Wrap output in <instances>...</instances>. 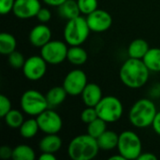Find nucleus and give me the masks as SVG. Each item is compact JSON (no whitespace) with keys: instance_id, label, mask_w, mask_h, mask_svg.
I'll use <instances>...</instances> for the list:
<instances>
[{"instance_id":"393cba45","label":"nucleus","mask_w":160,"mask_h":160,"mask_svg":"<svg viewBox=\"0 0 160 160\" xmlns=\"http://www.w3.org/2000/svg\"><path fill=\"white\" fill-rule=\"evenodd\" d=\"M36 153L27 144H19L13 148L12 160H35Z\"/></svg>"},{"instance_id":"a211bd4d","label":"nucleus","mask_w":160,"mask_h":160,"mask_svg":"<svg viewBox=\"0 0 160 160\" xmlns=\"http://www.w3.org/2000/svg\"><path fill=\"white\" fill-rule=\"evenodd\" d=\"M88 59L87 52L81 46H69L67 60L73 66H82Z\"/></svg>"},{"instance_id":"f257e3e1","label":"nucleus","mask_w":160,"mask_h":160,"mask_svg":"<svg viewBox=\"0 0 160 160\" xmlns=\"http://www.w3.org/2000/svg\"><path fill=\"white\" fill-rule=\"evenodd\" d=\"M150 70L142 59L128 58L121 66L119 76L121 82L130 89L143 87L149 79Z\"/></svg>"},{"instance_id":"72a5a7b5","label":"nucleus","mask_w":160,"mask_h":160,"mask_svg":"<svg viewBox=\"0 0 160 160\" xmlns=\"http://www.w3.org/2000/svg\"><path fill=\"white\" fill-rule=\"evenodd\" d=\"M12 153L13 149H11L8 145H3L0 147V158L4 160L12 158Z\"/></svg>"},{"instance_id":"6e6552de","label":"nucleus","mask_w":160,"mask_h":160,"mask_svg":"<svg viewBox=\"0 0 160 160\" xmlns=\"http://www.w3.org/2000/svg\"><path fill=\"white\" fill-rule=\"evenodd\" d=\"M68 51V48L66 41L51 40L40 48V55L49 65L56 66L67 59Z\"/></svg>"},{"instance_id":"9d476101","label":"nucleus","mask_w":160,"mask_h":160,"mask_svg":"<svg viewBox=\"0 0 160 160\" xmlns=\"http://www.w3.org/2000/svg\"><path fill=\"white\" fill-rule=\"evenodd\" d=\"M39 130L45 134H58L63 128V120L58 112L49 108L37 117Z\"/></svg>"},{"instance_id":"5701e85b","label":"nucleus","mask_w":160,"mask_h":160,"mask_svg":"<svg viewBox=\"0 0 160 160\" xmlns=\"http://www.w3.org/2000/svg\"><path fill=\"white\" fill-rule=\"evenodd\" d=\"M17 40L15 37L7 32L0 34V53L3 55H8L16 51Z\"/></svg>"},{"instance_id":"f8f14e48","label":"nucleus","mask_w":160,"mask_h":160,"mask_svg":"<svg viewBox=\"0 0 160 160\" xmlns=\"http://www.w3.org/2000/svg\"><path fill=\"white\" fill-rule=\"evenodd\" d=\"M88 26L92 32L102 33L107 31L112 24V15L104 9H97L86 16Z\"/></svg>"},{"instance_id":"20e7f679","label":"nucleus","mask_w":160,"mask_h":160,"mask_svg":"<svg viewBox=\"0 0 160 160\" xmlns=\"http://www.w3.org/2000/svg\"><path fill=\"white\" fill-rule=\"evenodd\" d=\"M90 32L86 18L80 15L67 21L63 34L64 40L68 46H81L87 40Z\"/></svg>"},{"instance_id":"bb28decb","label":"nucleus","mask_w":160,"mask_h":160,"mask_svg":"<svg viewBox=\"0 0 160 160\" xmlns=\"http://www.w3.org/2000/svg\"><path fill=\"white\" fill-rule=\"evenodd\" d=\"M107 124L108 123L103 119L98 117L96 120L87 125V133L90 136L98 139L107 130Z\"/></svg>"},{"instance_id":"4be33fe9","label":"nucleus","mask_w":160,"mask_h":160,"mask_svg":"<svg viewBox=\"0 0 160 160\" xmlns=\"http://www.w3.org/2000/svg\"><path fill=\"white\" fill-rule=\"evenodd\" d=\"M142 60L151 72H160V48H150Z\"/></svg>"},{"instance_id":"f704fd0d","label":"nucleus","mask_w":160,"mask_h":160,"mask_svg":"<svg viewBox=\"0 0 160 160\" xmlns=\"http://www.w3.org/2000/svg\"><path fill=\"white\" fill-rule=\"evenodd\" d=\"M152 128L154 129V131L160 136V111L158 112L155 119H154V122H153V125H152Z\"/></svg>"},{"instance_id":"cd10ccee","label":"nucleus","mask_w":160,"mask_h":160,"mask_svg":"<svg viewBox=\"0 0 160 160\" xmlns=\"http://www.w3.org/2000/svg\"><path fill=\"white\" fill-rule=\"evenodd\" d=\"M81 14L89 15L93 11L97 10L98 8V0H77Z\"/></svg>"},{"instance_id":"a878e982","label":"nucleus","mask_w":160,"mask_h":160,"mask_svg":"<svg viewBox=\"0 0 160 160\" xmlns=\"http://www.w3.org/2000/svg\"><path fill=\"white\" fill-rule=\"evenodd\" d=\"M22 112L19 110L13 109L9 111L3 118L6 125L11 128H20V127L24 122V116Z\"/></svg>"},{"instance_id":"c756f323","label":"nucleus","mask_w":160,"mask_h":160,"mask_svg":"<svg viewBox=\"0 0 160 160\" xmlns=\"http://www.w3.org/2000/svg\"><path fill=\"white\" fill-rule=\"evenodd\" d=\"M80 117H81V120L82 123L88 125L89 123L96 120L98 117V112H97V110L95 107H87L81 112Z\"/></svg>"},{"instance_id":"2f4dec72","label":"nucleus","mask_w":160,"mask_h":160,"mask_svg":"<svg viewBox=\"0 0 160 160\" xmlns=\"http://www.w3.org/2000/svg\"><path fill=\"white\" fill-rule=\"evenodd\" d=\"M15 0H0V13L7 15L12 12L14 8Z\"/></svg>"},{"instance_id":"0eeeda50","label":"nucleus","mask_w":160,"mask_h":160,"mask_svg":"<svg viewBox=\"0 0 160 160\" xmlns=\"http://www.w3.org/2000/svg\"><path fill=\"white\" fill-rule=\"evenodd\" d=\"M95 108L98 117L107 123L117 122L121 119L124 112V107L121 100L113 96L103 97Z\"/></svg>"},{"instance_id":"7ed1b4c3","label":"nucleus","mask_w":160,"mask_h":160,"mask_svg":"<svg viewBox=\"0 0 160 160\" xmlns=\"http://www.w3.org/2000/svg\"><path fill=\"white\" fill-rule=\"evenodd\" d=\"M157 113L158 109L153 100L141 98L130 108L128 118L133 127L137 128H146L152 127Z\"/></svg>"},{"instance_id":"423d86ee","label":"nucleus","mask_w":160,"mask_h":160,"mask_svg":"<svg viewBox=\"0 0 160 160\" xmlns=\"http://www.w3.org/2000/svg\"><path fill=\"white\" fill-rule=\"evenodd\" d=\"M117 149L118 153L127 160L138 159L142 153V140L134 131L125 130L119 135Z\"/></svg>"},{"instance_id":"2eb2a0df","label":"nucleus","mask_w":160,"mask_h":160,"mask_svg":"<svg viewBox=\"0 0 160 160\" xmlns=\"http://www.w3.org/2000/svg\"><path fill=\"white\" fill-rule=\"evenodd\" d=\"M81 96L86 107H96L103 98L100 86L95 82H88Z\"/></svg>"},{"instance_id":"473e14b6","label":"nucleus","mask_w":160,"mask_h":160,"mask_svg":"<svg viewBox=\"0 0 160 160\" xmlns=\"http://www.w3.org/2000/svg\"><path fill=\"white\" fill-rule=\"evenodd\" d=\"M36 18H37L41 23H46V22H48L51 20V18H52V12L50 11L49 8H42V7H41V8H40L39 11L38 12Z\"/></svg>"},{"instance_id":"412c9836","label":"nucleus","mask_w":160,"mask_h":160,"mask_svg":"<svg viewBox=\"0 0 160 160\" xmlns=\"http://www.w3.org/2000/svg\"><path fill=\"white\" fill-rule=\"evenodd\" d=\"M58 13L63 19L67 21L80 16L81 11L78 6V2L75 0H67L60 7H58Z\"/></svg>"},{"instance_id":"4c0bfd02","label":"nucleus","mask_w":160,"mask_h":160,"mask_svg":"<svg viewBox=\"0 0 160 160\" xmlns=\"http://www.w3.org/2000/svg\"><path fill=\"white\" fill-rule=\"evenodd\" d=\"M38 158L39 160H56V157L52 153H41Z\"/></svg>"},{"instance_id":"e433bc0d","label":"nucleus","mask_w":160,"mask_h":160,"mask_svg":"<svg viewBox=\"0 0 160 160\" xmlns=\"http://www.w3.org/2000/svg\"><path fill=\"white\" fill-rule=\"evenodd\" d=\"M46 5L51 6V7H60L63 3H65L67 0H42Z\"/></svg>"},{"instance_id":"39448f33","label":"nucleus","mask_w":160,"mask_h":160,"mask_svg":"<svg viewBox=\"0 0 160 160\" xmlns=\"http://www.w3.org/2000/svg\"><path fill=\"white\" fill-rule=\"evenodd\" d=\"M20 106L23 113L36 117L49 109L46 96L35 89H29L22 93L20 99Z\"/></svg>"},{"instance_id":"ddd939ff","label":"nucleus","mask_w":160,"mask_h":160,"mask_svg":"<svg viewBox=\"0 0 160 160\" xmlns=\"http://www.w3.org/2000/svg\"><path fill=\"white\" fill-rule=\"evenodd\" d=\"M41 8L39 0H15L12 13L21 20H28L37 16Z\"/></svg>"},{"instance_id":"b1692460","label":"nucleus","mask_w":160,"mask_h":160,"mask_svg":"<svg viewBox=\"0 0 160 160\" xmlns=\"http://www.w3.org/2000/svg\"><path fill=\"white\" fill-rule=\"evenodd\" d=\"M38 131H39V127L37 118H30L24 120V122L19 128L20 135L26 140L33 139L38 134Z\"/></svg>"},{"instance_id":"f03ea898","label":"nucleus","mask_w":160,"mask_h":160,"mask_svg":"<svg viewBox=\"0 0 160 160\" xmlns=\"http://www.w3.org/2000/svg\"><path fill=\"white\" fill-rule=\"evenodd\" d=\"M99 150L98 140L88 133L74 137L68 146V157L72 160L94 159Z\"/></svg>"},{"instance_id":"f3484780","label":"nucleus","mask_w":160,"mask_h":160,"mask_svg":"<svg viewBox=\"0 0 160 160\" xmlns=\"http://www.w3.org/2000/svg\"><path fill=\"white\" fill-rule=\"evenodd\" d=\"M150 47L148 42L142 38H136L132 40L128 48V54L130 58L143 59Z\"/></svg>"},{"instance_id":"4468645a","label":"nucleus","mask_w":160,"mask_h":160,"mask_svg":"<svg viewBox=\"0 0 160 160\" xmlns=\"http://www.w3.org/2000/svg\"><path fill=\"white\" fill-rule=\"evenodd\" d=\"M29 42L37 48H41L52 40V31L45 23L34 26L29 32Z\"/></svg>"},{"instance_id":"7c9ffc66","label":"nucleus","mask_w":160,"mask_h":160,"mask_svg":"<svg viewBox=\"0 0 160 160\" xmlns=\"http://www.w3.org/2000/svg\"><path fill=\"white\" fill-rule=\"evenodd\" d=\"M11 110H12V106H11V102L9 98L6 97L5 95H1L0 96V117L4 118V116Z\"/></svg>"},{"instance_id":"aec40b11","label":"nucleus","mask_w":160,"mask_h":160,"mask_svg":"<svg viewBox=\"0 0 160 160\" xmlns=\"http://www.w3.org/2000/svg\"><path fill=\"white\" fill-rule=\"evenodd\" d=\"M97 140H98V146L101 150L111 151V150L117 148L119 135L112 130H106Z\"/></svg>"},{"instance_id":"dca6fc26","label":"nucleus","mask_w":160,"mask_h":160,"mask_svg":"<svg viewBox=\"0 0 160 160\" xmlns=\"http://www.w3.org/2000/svg\"><path fill=\"white\" fill-rule=\"evenodd\" d=\"M62 140L57 134H46L39 142L38 147L41 153H57L62 147Z\"/></svg>"},{"instance_id":"c9c22d12","label":"nucleus","mask_w":160,"mask_h":160,"mask_svg":"<svg viewBox=\"0 0 160 160\" xmlns=\"http://www.w3.org/2000/svg\"><path fill=\"white\" fill-rule=\"evenodd\" d=\"M158 157L153 153H142L138 160H157Z\"/></svg>"},{"instance_id":"6ab92c4d","label":"nucleus","mask_w":160,"mask_h":160,"mask_svg":"<svg viewBox=\"0 0 160 160\" xmlns=\"http://www.w3.org/2000/svg\"><path fill=\"white\" fill-rule=\"evenodd\" d=\"M68 93L65 88L62 86L52 87L46 94V98L48 101L49 108H55L61 105L67 98Z\"/></svg>"},{"instance_id":"1a4fd4ad","label":"nucleus","mask_w":160,"mask_h":160,"mask_svg":"<svg viewBox=\"0 0 160 160\" xmlns=\"http://www.w3.org/2000/svg\"><path fill=\"white\" fill-rule=\"evenodd\" d=\"M87 76L82 69H72L65 77L63 81V87L68 96H81L83 89L87 85Z\"/></svg>"},{"instance_id":"9b49d317","label":"nucleus","mask_w":160,"mask_h":160,"mask_svg":"<svg viewBox=\"0 0 160 160\" xmlns=\"http://www.w3.org/2000/svg\"><path fill=\"white\" fill-rule=\"evenodd\" d=\"M47 65L48 63L41 55H32L25 60L22 67V73L29 81H39L47 72Z\"/></svg>"},{"instance_id":"c85d7f7f","label":"nucleus","mask_w":160,"mask_h":160,"mask_svg":"<svg viewBox=\"0 0 160 160\" xmlns=\"http://www.w3.org/2000/svg\"><path fill=\"white\" fill-rule=\"evenodd\" d=\"M25 58L23 56V54L18 51H14L13 52H11L10 54L8 55V64L11 68L19 69V68H22L24 63H25Z\"/></svg>"},{"instance_id":"58836bf2","label":"nucleus","mask_w":160,"mask_h":160,"mask_svg":"<svg viewBox=\"0 0 160 160\" xmlns=\"http://www.w3.org/2000/svg\"><path fill=\"white\" fill-rule=\"evenodd\" d=\"M110 160H127L121 154H117V155H114V156H112L110 158H109Z\"/></svg>"}]
</instances>
